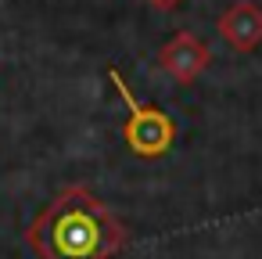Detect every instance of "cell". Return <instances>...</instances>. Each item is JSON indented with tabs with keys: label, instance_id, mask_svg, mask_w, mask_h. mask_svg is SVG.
Here are the masks:
<instances>
[{
	"label": "cell",
	"instance_id": "cell-4",
	"mask_svg": "<svg viewBox=\"0 0 262 259\" xmlns=\"http://www.w3.org/2000/svg\"><path fill=\"white\" fill-rule=\"evenodd\" d=\"M215 29L237 54H251L262 44V8L255 0H233V4L219 15Z\"/></svg>",
	"mask_w": 262,
	"mask_h": 259
},
{
	"label": "cell",
	"instance_id": "cell-5",
	"mask_svg": "<svg viewBox=\"0 0 262 259\" xmlns=\"http://www.w3.org/2000/svg\"><path fill=\"white\" fill-rule=\"evenodd\" d=\"M147 4H151L155 11H176V8L183 4V0H147Z\"/></svg>",
	"mask_w": 262,
	"mask_h": 259
},
{
	"label": "cell",
	"instance_id": "cell-2",
	"mask_svg": "<svg viewBox=\"0 0 262 259\" xmlns=\"http://www.w3.org/2000/svg\"><path fill=\"white\" fill-rule=\"evenodd\" d=\"M108 79L112 87L119 90L122 105H126V123H122V137H126V148L137 155V158H162L172 141H176V123L158 108V105H144L137 101V94L129 90V83L122 79L119 69H108Z\"/></svg>",
	"mask_w": 262,
	"mask_h": 259
},
{
	"label": "cell",
	"instance_id": "cell-1",
	"mask_svg": "<svg viewBox=\"0 0 262 259\" xmlns=\"http://www.w3.org/2000/svg\"><path fill=\"white\" fill-rule=\"evenodd\" d=\"M36 259H115L129 227L83 184L61 187L26 230Z\"/></svg>",
	"mask_w": 262,
	"mask_h": 259
},
{
	"label": "cell",
	"instance_id": "cell-3",
	"mask_svg": "<svg viewBox=\"0 0 262 259\" xmlns=\"http://www.w3.org/2000/svg\"><path fill=\"white\" fill-rule=\"evenodd\" d=\"M208 62H212V54H208V47H205L194 33H176V36L165 40L162 51H158L162 72L172 76V79L183 83V87H190V83L208 69Z\"/></svg>",
	"mask_w": 262,
	"mask_h": 259
}]
</instances>
